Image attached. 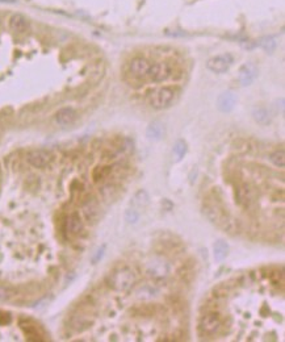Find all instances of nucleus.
Returning a JSON list of instances; mask_svg holds the SVG:
<instances>
[{
  "label": "nucleus",
  "mask_w": 285,
  "mask_h": 342,
  "mask_svg": "<svg viewBox=\"0 0 285 342\" xmlns=\"http://www.w3.org/2000/svg\"><path fill=\"white\" fill-rule=\"evenodd\" d=\"M258 77V67L254 65L253 62L242 65L238 71V82L242 86H250L251 83L257 79Z\"/></svg>",
  "instance_id": "nucleus-10"
},
{
  "label": "nucleus",
  "mask_w": 285,
  "mask_h": 342,
  "mask_svg": "<svg viewBox=\"0 0 285 342\" xmlns=\"http://www.w3.org/2000/svg\"><path fill=\"white\" fill-rule=\"evenodd\" d=\"M269 159L272 162L273 165L279 167V169H284L285 166V154L284 150H276L273 152L271 156H269Z\"/></svg>",
  "instance_id": "nucleus-22"
},
{
  "label": "nucleus",
  "mask_w": 285,
  "mask_h": 342,
  "mask_svg": "<svg viewBox=\"0 0 285 342\" xmlns=\"http://www.w3.org/2000/svg\"><path fill=\"white\" fill-rule=\"evenodd\" d=\"M172 77V67L166 62H156L151 63L147 78L154 83H163Z\"/></svg>",
  "instance_id": "nucleus-5"
},
{
  "label": "nucleus",
  "mask_w": 285,
  "mask_h": 342,
  "mask_svg": "<svg viewBox=\"0 0 285 342\" xmlns=\"http://www.w3.org/2000/svg\"><path fill=\"white\" fill-rule=\"evenodd\" d=\"M83 210H84V214H86L87 220L92 221V220L96 219V216H98L99 213V208H98V204H96V202H95L94 199L88 200V202L84 204V207H83Z\"/></svg>",
  "instance_id": "nucleus-19"
},
{
  "label": "nucleus",
  "mask_w": 285,
  "mask_h": 342,
  "mask_svg": "<svg viewBox=\"0 0 285 342\" xmlns=\"http://www.w3.org/2000/svg\"><path fill=\"white\" fill-rule=\"evenodd\" d=\"M253 116L255 121L258 124H261V125H267V124L271 121V116H269V112L265 109V108H255L253 111Z\"/></svg>",
  "instance_id": "nucleus-18"
},
{
  "label": "nucleus",
  "mask_w": 285,
  "mask_h": 342,
  "mask_svg": "<svg viewBox=\"0 0 285 342\" xmlns=\"http://www.w3.org/2000/svg\"><path fill=\"white\" fill-rule=\"evenodd\" d=\"M12 297V291L7 287H0V301H7Z\"/></svg>",
  "instance_id": "nucleus-25"
},
{
  "label": "nucleus",
  "mask_w": 285,
  "mask_h": 342,
  "mask_svg": "<svg viewBox=\"0 0 285 342\" xmlns=\"http://www.w3.org/2000/svg\"><path fill=\"white\" fill-rule=\"evenodd\" d=\"M146 274L154 281H163L170 274V264L159 257L150 260L146 264Z\"/></svg>",
  "instance_id": "nucleus-3"
},
{
  "label": "nucleus",
  "mask_w": 285,
  "mask_h": 342,
  "mask_svg": "<svg viewBox=\"0 0 285 342\" xmlns=\"http://www.w3.org/2000/svg\"><path fill=\"white\" fill-rule=\"evenodd\" d=\"M26 161L30 166L36 167V169H42V167H46L49 165L50 161H52V154L46 150H32V152L28 153L26 156Z\"/></svg>",
  "instance_id": "nucleus-9"
},
{
  "label": "nucleus",
  "mask_w": 285,
  "mask_h": 342,
  "mask_svg": "<svg viewBox=\"0 0 285 342\" xmlns=\"http://www.w3.org/2000/svg\"><path fill=\"white\" fill-rule=\"evenodd\" d=\"M11 321V316L4 312H0V324H8Z\"/></svg>",
  "instance_id": "nucleus-27"
},
{
  "label": "nucleus",
  "mask_w": 285,
  "mask_h": 342,
  "mask_svg": "<svg viewBox=\"0 0 285 342\" xmlns=\"http://www.w3.org/2000/svg\"><path fill=\"white\" fill-rule=\"evenodd\" d=\"M164 134H166V127H164V124H163L162 121H159V120H155V121L150 123V125H149L146 129V136L149 140H162L163 137H164Z\"/></svg>",
  "instance_id": "nucleus-14"
},
{
  "label": "nucleus",
  "mask_w": 285,
  "mask_h": 342,
  "mask_svg": "<svg viewBox=\"0 0 285 342\" xmlns=\"http://www.w3.org/2000/svg\"><path fill=\"white\" fill-rule=\"evenodd\" d=\"M213 252H214V260L216 261H224L226 257H228L229 253V246L228 243L222 241V239H218L214 245H213Z\"/></svg>",
  "instance_id": "nucleus-16"
},
{
  "label": "nucleus",
  "mask_w": 285,
  "mask_h": 342,
  "mask_svg": "<svg viewBox=\"0 0 285 342\" xmlns=\"http://www.w3.org/2000/svg\"><path fill=\"white\" fill-rule=\"evenodd\" d=\"M106 283L110 289L117 292H125L131 289V286L135 283L134 272L127 266H122L110 272L106 278Z\"/></svg>",
  "instance_id": "nucleus-2"
},
{
  "label": "nucleus",
  "mask_w": 285,
  "mask_h": 342,
  "mask_svg": "<svg viewBox=\"0 0 285 342\" xmlns=\"http://www.w3.org/2000/svg\"><path fill=\"white\" fill-rule=\"evenodd\" d=\"M150 65L151 63L147 61L146 58L135 57L129 63V73H130L131 77H134L137 79L147 78V73H149Z\"/></svg>",
  "instance_id": "nucleus-8"
},
{
  "label": "nucleus",
  "mask_w": 285,
  "mask_h": 342,
  "mask_svg": "<svg viewBox=\"0 0 285 342\" xmlns=\"http://www.w3.org/2000/svg\"><path fill=\"white\" fill-rule=\"evenodd\" d=\"M221 328H222V321H221L220 316L216 314L205 315L200 320L199 330L203 336H209V337L216 336V334H218Z\"/></svg>",
  "instance_id": "nucleus-4"
},
{
  "label": "nucleus",
  "mask_w": 285,
  "mask_h": 342,
  "mask_svg": "<svg viewBox=\"0 0 285 342\" xmlns=\"http://www.w3.org/2000/svg\"><path fill=\"white\" fill-rule=\"evenodd\" d=\"M235 199L238 206H240L242 208H250L255 202V191L253 190L251 185L243 183L238 187L235 192Z\"/></svg>",
  "instance_id": "nucleus-7"
},
{
  "label": "nucleus",
  "mask_w": 285,
  "mask_h": 342,
  "mask_svg": "<svg viewBox=\"0 0 285 342\" xmlns=\"http://www.w3.org/2000/svg\"><path fill=\"white\" fill-rule=\"evenodd\" d=\"M9 29L15 33H25L29 29L28 19L21 13H15L9 19Z\"/></svg>",
  "instance_id": "nucleus-13"
},
{
  "label": "nucleus",
  "mask_w": 285,
  "mask_h": 342,
  "mask_svg": "<svg viewBox=\"0 0 285 342\" xmlns=\"http://www.w3.org/2000/svg\"><path fill=\"white\" fill-rule=\"evenodd\" d=\"M185 153H187V142L184 140L176 141L174 149H172V154H174L175 161H181V158L185 156Z\"/></svg>",
  "instance_id": "nucleus-20"
},
{
  "label": "nucleus",
  "mask_w": 285,
  "mask_h": 342,
  "mask_svg": "<svg viewBox=\"0 0 285 342\" xmlns=\"http://www.w3.org/2000/svg\"><path fill=\"white\" fill-rule=\"evenodd\" d=\"M233 63H234V58H233L232 54L225 53L221 54V55H217V57L210 58V59L207 62V67H208V70H210L212 73L224 74V73H226V71L232 67Z\"/></svg>",
  "instance_id": "nucleus-6"
},
{
  "label": "nucleus",
  "mask_w": 285,
  "mask_h": 342,
  "mask_svg": "<svg viewBox=\"0 0 285 342\" xmlns=\"http://www.w3.org/2000/svg\"><path fill=\"white\" fill-rule=\"evenodd\" d=\"M178 94L179 91L176 87H159L147 95V103L154 109H166L175 103L178 99Z\"/></svg>",
  "instance_id": "nucleus-1"
},
{
  "label": "nucleus",
  "mask_w": 285,
  "mask_h": 342,
  "mask_svg": "<svg viewBox=\"0 0 285 342\" xmlns=\"http://www.w3.org/2000/svg\"><path fill=\"white\" fill-rule=\"evenodd\" d=\"M125 219H127V221L129 224H135L137 221H138L139 214L137 213L135 210H127V213H125Z\"/></svg>",
  "instance_id": "nucleus-24"
},
{
  "label": "nucleus",
  "mask_w": 285,
  "mask_h": 342,
  "mask_svg": "<svg viewBox=\"0 0 285 342\" xmlns=\"http://www.w3.org/2000/svg\"><path fill=\"white\" fill-rule=\"evenodd\" d=\"M104 250H105V246H102V249H99L98 252H96V256H95L94 260H92L94 263H96V262H99V261L102 260L103 254H104Z\"/></svg>",
  "instance_id": "nucleus-26"
},
{
  "label": "nucleus",
  "mask_w": 285,
  "mask_h": 342,
  "mask_svg": "<svg viewBox=\"0 0 285 342\" xmlns=\"http://www.w3.org/2000/svg\"><path fill=\"white\" fill-rule=\"evenodd\" d=\"M156 295H158V289L153 287V286H145L142 289H139L138 292H137V297L141 299V300H150Z\"/></svg>",
  "instance_id": "nucleus-21"
},
{
  "label": "nucleus",
  "mask_w": 285,
  "mask_h": 342,
  "mask_svg": "<svg viewBox=\"0 0 285 342\" xmlns=\"http://www.w3.org/2000/svg\"><path fill=\"white\" fill-rule=\"evenodd\" d=\"M257 45L260 46L261 49L265 50L267 53H272L273 50L277 48V40L273 36H265L257 42Z\"/></svg>",
  "instance_id": "nucleus-17"
},
{
  "label": "nucleus",
  "mask_w": 285,
  "mask_h": 342,
  "mask_svg": "<svg viewBox=\"0 0 285 342\" xmlns=\"http://www.w3.org/2000/svg\"><path fill=\"white\" fill-rule=\"evenodd\" d=\"M78 115L77 111L71 107H65L58 109V112L55 113V123L61 127H67V125H71V124L77 120Z\"/></svg>",
  "instance_id": "nucleus-12"
},
{
  "label": "nucleus",
  "mask_w": 285,
  "mask_h": 342,
  "mask_svg": "<svg viewBox=\"0 0 285 342\" xmlns=\"http://www.w3.org/2000/svg\"><path fill=\"white\" fill-rule=\"evenodd\" d=\"M134 203H137L138 206H146L149 203V195H147L146 191H138L134 196Z\"/></svg>",
  "instance_id": "nucleus-23"
},
{
  "label": "nucleus",
  "mask_w": 285,
  "mask_h": 342,
  "mask_svg": "<svg viewBox=\"0 0 285 342\" xmlns=\"http://www.w3.org/2000/svg\"><path fill=\"white\" fill-rule=\"evenodd\" d=\"M81 229H83V221L79 217V214H70L67 217V221H66V232L71 236H77L80 233Z\"/></svg>",
  "instance_id": "nucleus-15"
},
{
  "label": "nucleus",
  "mask_w": 285,
  "mask_h": 342,
  "mask_svg": "<svg viewBox=\"0 0 285 342\" xmlns=\"http://www.w3.org/2000/svg\"><path fill=\"white\" fill-rule=\"evenodd\" d=\"M0 24H1V21H0Z\"/></svg>",
  "instance_id": "nucleus-28"
},
{
  "label": "nucleus",
  "mask_w": 285,
  "mask_h": 342,
  "mask_svg": "<svg viewBox=\"0 0 285 342\" xmlns=\"http://www.w3.org/2000/svg\"><path fill=\"white\" fill-rule=\"evenodd\" d=\"M236 104V95L232 91H226L224 94H221L218 100H217V108L224 113L232 112Z\"/></svg>",
  "instance_id": "nucleus-11"
}]
</instances>
